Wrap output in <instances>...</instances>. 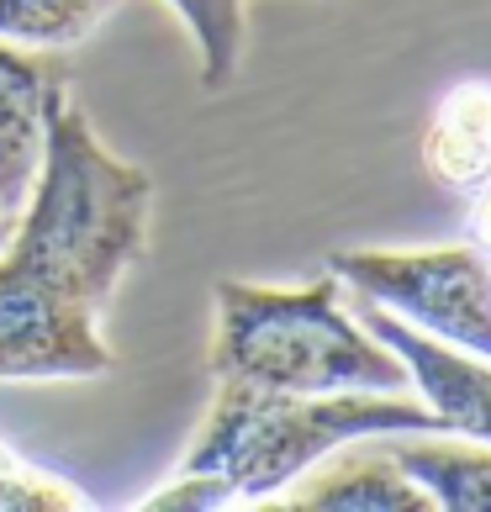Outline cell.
<instances>
[{"label":"cell","mask_w":491,"mask_h":512,"mask_svg":"<svg viewBox=\"0 0 491 512\" xmlns=\"http://www.w3.org/2000/svg\"><path fill=\"white\" fill-rule=\"evenodd\" d=\"M148 217H154L148 169L111 154L59 80L48 90L43 159L22 212L11 217L6 243L101 312L148 249Z\"/></svg>","instance_id":"cell-1"},{"label":"cell","mask_w":491,"mask_h":512,"mask_svg":"<svg viewBox=\"0 0 491 512\" xmlns=\"http://www.w3.org/2000/svg\"><path fill=\"white\" fill-rule=\"evenodd\" d=\"M212 381L254 391H402L407 370L344 307L338 275L312 286H212Z\"/></svg>","instance_id":"cell-2"},{"label":"cell","mask_w":491,"mask_h":512,"mask_svg":"<svg viewBox=\"0 0 491 512\" xmlns=\"http://www.w3.org/2000/svg\"><path fill=\"white\" fill-rule=\"evenodd\" d=\"M375 433H439V417L396 391H254L217 381L185 470L217 476L233 497H275L317 460Z\"/></svg>","instance_id":"cell-3"},{"label":"cell","mask_w":491,"mask_h":512,"mask_svg":"<svg viewBox=\"0 0 491 512\" xmlns=\"http://www.w3.org/2000/svg\"><path fill=\"white\" fill-rule=\"evenodd\" d=\"M338 286L381 301L391 317L491 359V259L476 243L449 249H338L328 254Z\"/></svg>","instance_id":"cell-4"},{"label":"cell","mask_w":491,"mask_h":512,"mask_svg":"<svg viewBox=\"0 0 491 512\" xmlns=\"http://www.w3.org/2000/svg\"><path fill=\"white\" fill-rule=\"evenodd\" d=\"M96 307L53 280L43 264L0 254V381H48V375H106L111 349L96 328Z\"/></svg>","instance_id":"cell-5"},{"label":"cell","mask_w":491,"mask_h":512,"mask_svg":"<svg viewBox=\"0 0 491 512\" xmlns=\"http://www.w3.org/2000/svg\"><path fill=\"white\" fill-rule=\"evenodd\" d=\"M349 312L365 333H375L402 359L407 386H418L423 407L439 417V433L491 444V359H476L455 344H444V338L407 328L402 317H391L381 301H370L360 291H349Z\"/></svg>","instance_id":"cell-6"},{"label":"cell","mask_w":491,"mask_h":512,"mask_svg":"<svg viewBox=\"0 0 491 512\" xmlns=\"http://www.w3.org/2000/svg\"><path fill=\"white\" fill-rule=\"evenodd\" d=\"M53 85H59V69L43 53L0 43V217H16L32 191Z\"/></svg>","instance_id":"cell-7"},{"label":"cell","mask_w":491,"mask_h":512,"mask_svg":"<svg viewBox=\"0 0 491 512\" xmlns=\"http://www.w3.org/2000/svg\"><path fill=\"white\" fill-rule=\"evenodd\" d=\"M423 164L449 191H481L491 180V80L449 85L423 132Z\"/></svg>","instance_id":"cell-8"},{"label":"cell","mask_w":491,"mask_h":512,"mask_svg":"<svg viewBox=\"0 0 491 512\" xmlns=\"http://www.w3.org/2000/svg\"><path fill=\"white\" fill-rule=\"evenodd\" d=\"M286 512H433V497L391 460H338L323 476L301 481V491L286 502Z\"/></svg>","instance_id":"cell-9"},{"label":"cell","mask_w":491,"mask_h":512,"mask_svg":"<svg viewBox=\"0 0 491 512\" xmlns=\"http://www.w3.org/2000/svg\"><path fill=\"white\" fill-rule=\"evenodd\" d=\"M391 460L418 481L433 507L444 512H491V444H449V439H407L391 433Z\"/></svg>","instance_id":"cell-10"},{"label":"cell","mask_w":491,"mask_h":512,"mask_svg":"<svg viewBox=\"0 0 491 512\" xmlns=\"http://www.w3.org/2000/svg\"><path fill=\"white\" fill-rule=\"evenodd\" d=\"M117 0H0V43L59 53L96 32Z\"/></svg>","instance_id":"cell-11"},{"label":"cell","mask_w":491,"mask_h":512,"mask_svg":"<svg viewBox=\"0 0 491 512\" xmlns=\"http://www.w3.org/2000/svg\"><path fill=\"white\" fill-rule=\"evenodd\" d=\"M185 22L201 59V90H228L243 59V0H164Z\"/></svg>","instance_id":"cell-12"},{"label":"cell","mask_w":491,"mask_h":512,"mask_svg":"<svg viewBox=\"0 0 491 512\" xmlns=\"http://www.w3.org/2000/svg\"><path fill=\"white\" fill-rule=\"evenodd\" d=\"M69 507H80V491L53 476H37L32 465L0 449V512H69Z\"/></svg>","instance_id":"cell-13"},{"label":"cell","mask_w":491,"mask_h":512,"mask_svg":"<svg viewBox=\"0 0 491 512\" xmlns=\"http://www.w3.org/2000/svg\"><path fill=\"white\" fill-rule=\"evenodd\" d=\"M233 502V491L222 486L217 476H196V470H185V476L175 481V486H164V491H154L148 497V507L154 512H175V507H228Z\"/></svg>","instance_id":"cell-14"},{"label":"cell","mask_w":491,"mask_h":512,"mask_svg":"<svg viewBox=\"0 0 491 512\" xmlns=\"http://www.w3.org/2000/svg\"><path fill=\"white\" fill-rule=\"evenodd\" d=\"M476 201H470V238L481 243V254L491 259V180L481 185V191H470Z\"/></svg>","instance_id":"cell-15"},{"label":"cell","mask_w":491,"mask_h":512,"mask_svg":"<svg viewBox=\"0 0 491 512\" xmlns=\"http://www.w3.org/2000/svg\"><path fill=\"white\" fill-rule=\"evenodd\" d=\"M6 233H11V217H0V243H6Z\"/></svg>","instance_id":"cell-16"}]
</instances>
